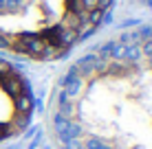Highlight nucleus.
Here are the masks:
<instances>
[{
  "label": "nucleus",
  "mask_w": 152,
  "mask_h": 149,
  "mask_svg": "<svg viewBox=\"0 0 152 149\" xmlns=\"http://www.w3.org/2000/svg\"><path fill=\"white\" fill-rule=\"evenodd\" d=\"M113 0H0V50L60 59L102 27Z\"/></svg>",
  "instance_id": "f03ea898"
},
{
  "label": "nucleus",
  "mask_w": 152,
  "mask_h": 149,
  "mask_svg": "<svg viewBox=\"0 0 152 149\" xmlns=\"http://www.w3.org/2000/svg\"><path fill=\"white\" fill-rule=\"evenodd\" d=\"M31 116V92L24 77L0 59V143L24 130Z\"/></svg>",
  "instance_id": "7ed1b4c3"
},
{
  "label": "nucleus",
  "mask_w": 152,
  "mask_h": 149,
  "mask_svg": "<svg viewBox=\"0 0 152 149\" xmlns=\"http://www.w3.org/2000/svg\"><path fill=\"white\" fill-rule=\"evenodd\" d=\"M57 149H152V24L99 42L53 101Z\"/></svg>",
  "instance_id": "f257e3e1"
}]
</instances>
